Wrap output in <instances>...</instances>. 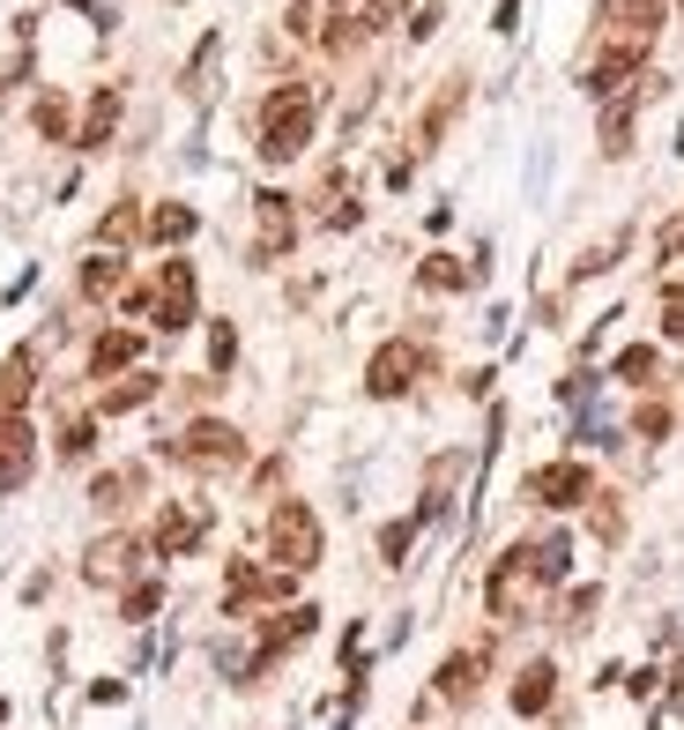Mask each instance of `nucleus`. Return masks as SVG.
I'll return each instance as SVG.
<instances>
[{
  "mask_svg": "<svg viewBox=\"0 0 684 730\" xmlns=\"http://www.w3.org/2000/svg\"><path fill=\"white\" fill-rule=\"evenodd\" d=\"M149 321L171 328V336L194 321V261H164V269H157V291H149Z\"/></svg>",
  "mask_w": 684,
  "mask_h": 730,
  "instance_id": "423d86ee",
  "label": "nucleus"
},
{
  "mask_svg": "<svg viewBox=\"0 0 684 730\" xmlns=\"http://www.w3.org/2000/svg\"><path fill=\"white\" fill-rule=\"evenodd\" d=\"M0 723H8V701H0Z\"/></svg>",
  "mask_w": 684,
  "mask_h": 730,
  "instance_id": "58836bf2",
  "label": "nucleus"
},
{
  "mask_svg": "<svg viewBox=\"0 0 684 730\" xmlns=\"http://www.w3.org/2000/svg\"><path fill=\"white\" fill-rule=\"evenodd\" d=\"M543 597V574H536V544H513L499 567H491V581H484V604H491V619H529V604Z\"/></svg>",
  "mask_w": 684,
  "mask_h": 730,
  "instance_id": "f03ea898",
  "label": "nucleus"
},
{
  "mask_svg": "<svg viewBox=\"0 0 684 730\" xmlns=\"http://www.w3.org/2000/svg\"><path fill=\"white\" fill-rule=\"evenodd\" d=\"M565 567H573V544H565V537H543V544H536V574H543V589H559Z\"/></svg>",
  "mask_w": 684,
  "mask_h": 730,
  "instance_id": "b1692460",
  "label": "nucleus"
},
{
  "mask_svg": "<svg viewBox=\"0 0 684 730\" xmlns=\"http://www.w3.org/2000/svg\"><path fill=\"white\" fill-rule=\"evenodd\" d=\"M30 388H38V343L8 351V366H0V418H23Z\"/></svg>",
  "mask_w": 684,
  "mask_h": 730,
  "instance_id": "f8f14e48",
  "label": "nucleus"
},
{
  "mask_svg": "<svg viewBox=\"0 0 684 730\" xmlns=\"http://www.w3.org/2000/svg\"><path fill=\"white\" fill-rule=\"evenodd\" d=\"M134 559H142V544H134V537H98V544L82 552V581H98V589H120V581L134 574Z\"/></svg>",
  "mask_w": 684,
  "mask_h": 730,
  "instance_id": "9d476101",
  "label": "nucleus"
},
{
  "mask_svg": "<svg viewBox=\"0 0 684 730\" xmlns=\"http://www.w3.org/2000/svg\"><path fill=\"white\" fill-rule=\"evenodd\" d=\"M269 559L283 567V574H305V567H320V514L305 500H283L269 514Z\"/></svg>",
  "mask_w": 684,
  "mask_h": 730,
  "instance_id": "7ed1b4c3",
  "label": "nucleus"
},
{
  "mask_svg": "<svg viewBox=\"0 0 684 730\" xmlns=\"http://www.w3.org/2000/svg\"><path fill=\"white\" fill-rule=\"evenodd\" d=\"M194 224H201V217H194L187 202H164L157 217H149V239H164V247H179V239H194Z\"/></svg>",
  "mask_w": 684,
  "mask_h": 730,
  "instance_id": "4be33fe9",
  "label": "nucleus"
},
{
  "mask_svg": "<svg viewBox=\"0 0 684 730\" xmlns=\"http://www.w3.org/2000/svg\"><path fill=\"white\" fill-rule=\"evenodd\" d=\"M134 231H142V209H134V202H120V209H112V217L98 224V239H104V247H127Z\"/></svg>",
  "mask_w": 684,
  "mask_h": 730,
  "instance_id": "a878e982",
  "label": "nucleus"
},
{
  "mask_svg": "<svg viewBox=\"0 0 684 730\" xmlns=\"http://www.w3.org/2000/svg\"><path fill=\"white\" fill-rule=\"evenodd\" d=\"M595 500H603V492H595ZM617 529H625V514L603 500V507H595V537H611V544H617Z\"/></svg>",
  "mask_w": 684,
  "mask_h": 730,
  "instance_id": "72a5a7b5",
  "label": "nucleus"
},
{
  "mask_svg": "<svg viewBox=\"0 0 684 730\" xmlns=\"http://www.w3.org/2000/svg\"><path fill=\"white\" fill-rule=\"evenodd\" d=\"M157 604H164V589H157V581H134V589L120 597V619H149Z\"/></svg>",
  "mask_w": 684,
  "mask_h": 730,
  "instance_id": "bb28decb",
  "label": "nucleus"
},
{
  "mask_svg": "<svg viewBox=\"0 0 684 730\" xmlns=\"http://www.w3.org/2000/svg\"><path fill=\"white\" fill-rule=\"evenodd\" d=\"M662 336H670V343H684V283H670V291H662Z\"/></svg>",
  "mask_w": 684,
  "mask_h": 730,
  "instance_id": "c756f323",
  "label": "nucleus"
},
{
  "mask_svg": "<svg viewBox=\"0 0 684 730\" xmlns=\"http://www.w3.org/2000/svg\"><path fill=\"white\" fill-rule=\"evenodd\" d=\"M410 537H416V522H388V529H380V559H388V567H402Z\"/></svg>",
  "mask_w": 684,
  "mask_h": 730,
  "instance_id": "7c9ffc66",
  "label": "nucleus"
},
{
  "mask_svg": "<svg viewBox=\"0 0 684 730\" xmlns=\"http://www.w3.org/2000/svg\"><path fill=\"white\" fill-rule=\"evenodd\" d=\"M313 627H320V611H313V604L283 611V619H275V627L261 633V656H253V679H261V671H269V663H275V656H283V649H298V641H305V633H313Z\"/></svg>",
  "mask_w": 684,
  "mask_h": 730,
  "instance_id": "ddd939ff",
  "label": "nucleus"
},
{
  "mask_svg": "<svg viewBox=\"0 0 684 730\" xmlns=\"http://www.w3.org/2000/svg\"><path fill=\"white\" fill-rule=\"evenodd\" d=\"M201 537H209V507H164V514H157V529H149V544H157L164 559L194 552Z\"/></svg>",
  "mask_w": 684,
  "mask_h": 730,
  "instance_id": "9b49d317",
  "label": "nucleus"
},
{
  "mask_svg": "<svg viewBox=\"0 0 684 730\" xmlns=\"http://www.w3.org/2000/svg\"><path fill=\"white\" fill-rule=\"evenodd\" d=\"M90 448H98V426H90V418H68V426H60V462H82Z\"/></svg>",
  "mask_w": 684,
  "mask_h": 730,
  "instance_id": "393cba45",
  "label": "nucleus"
},
{
  "mask_svg": "<svg viewBox=\"0 0 684 730\" xmlns=\"http://www.w3.org/2000/svg\"><path fill=\"white\" fill-rule=\"evenodd\" d=\"M551 693H559V671H551V663H529V671L513 679V708H521V716H543Z\"/></svg>",
  "mask_w": 684,
  "mask_h": 730,
  "instance_id": "f3484780",
  "label": "nucleus"
},
{
  "mask_svg": "<svg viewBox=\"0 0 684 730\" xmlns=\"http://www.w3.org/2000/svg\"><path fill=\"white\" fill-rule=\"evenodd\" d=\"M662 247H670V253H684V217H677L670 231H662Z\"/></svg>",
  "mask_w": 684,
  "mask_h": 730,
  "instance_id": "e433bc0d",
  "label": "nucleus"
},
{
  "mask_svg": "<svg viewBox=\"0 0 684 730\" xmlns=\"http://www.w3.org/2000/svg\"><path fill=\"white\" fill-rule=\"evenodd\" d=\"M476 679H484V656H446V671H440V693L446 701H469V693H476Z\"/></svg>",
  "mask_w": 684,
  "mask_h": 730,
  "instance_id": "aec40b11",
  "label": "nucleus"
},
{
  "mask_svg": "<svg viewBox=\"0 0 684 730\" xmlns=\"http://www.w3.org/2000/svg\"><path fill=\"white\" fill-rule=\"evenodd\" d=\"M454 104H462V82H446L440 98H432V112H424V127H416V150H432V142H440V127L454 120Z\"/></svg>",
  "mask_w": 684,
  "mask_h": 730,
  "instance_id": "5701e85b",
  "label": "nucleus"
},
{
  "mask_svg": "<svg viewBox=\"0 0 684 730\" xmlns=\"http://www.w3.org/2000/svg\"><path fill=\"white\" fill-rule=\"evenodd\" d=\"M164 454H179L187 470H239L245 440H239V426H223V418H194L187 432H171V440H164Z\"/></svg>",
  "mask_w": 684,
  "mask_h": 730,
  "instance_id": "20e7f679",
  "label": "nucleus"
},
{
  "mask_svg": "<svg viewBox=\"0 0 684 730\" xmlns=\"http://www.w3.org/2000/svg\"><path fill=\"white\" fill-rule=\"evenodd\" d=\"M365 38V16H335V30H328V52H350Z\"/></svg>",
  "mask_w": 684,
  "mask_h": 730,
  "instance_id": "2f4dec72",
  "label": "nucleus"
},
{
  "mask_svg": "<svg viewBox=\"0 0 684 730\" xmlns=\"http://www.w3.org/2000/svg\"><path fill=\"white\" fill-rule=\"evenodd\" d=\"M677 8H684V0H677Z\"/></svg>",
  "mask_w": 684,
  "mask_h": 730,
  "instance_id": "ea45409f",
  "label": "nucleus"
},
{
  "mask_svg": "<svg viewBox=\"0 0 684 730\" xmlns=\"http://www.w3.org/2000/svg\"><path fill=\"white\" fill-rule=\"evenodd\" d=\"M305 142H313V90H305V82H283V90L261 104V157H269V164H291Z\"/></svg>",
  "mask_w": 684,
  "mask_h": 730,
  "instance_id": "f257e3e1",
  "label": "nucleus"
},
{
  "mask_svg": "<svg viewBox=\"0 0 684 730\" xmlns=\"http://www.w3.org/2000/svg\"><path fill=\"white\" fill-rule=\"evenodd\" d=\"M134 358H142V336H134V328H112V336H98V351H90V373L112 380V373H127Z\"/></svg>",
  "mask_w": 684,
  "mask_h": 730,
  "instance_id": "4468645a",
  "label": "nucleus"
},
{
  "mask_svg": "<svg viewBox=\"0 0 684 730\" xmlns=\"http://www.w3.org/2000/svg\"><path fill=\"white\" fill-rule=\"evenodd\" d=\"M476 277H484V261H454V253H432V261L416 269L424 291H462V283H476Z\"/></svg>",
  "mask_w": 684,
  "mask_h": 730,
  "instance_id": "dca6fc26",
  "label": "nucleus"
},
{
  "mask_svg": "<svg viewBox=\"0 0 684 730\" xmlns=\"http://www.w3.org/2000/svg\"><path fill=\"white\" fill-rule=\"evenodd\" d=\"M587 619H595V589H573L565 597V627H587Z\"/></svg>",
  "mask_w": 684,
  "mask_h": 730,
  "instance_id": "473e14b6",
  "label": "nucleus"
},
{
  "mask_svg": "<svg viewBox=\"0 0 684 730\" xmlns=\"http://www.w3.org/2000/svg\"><path fill=\"white\" fill-rule=\"evenodd\" d=\"M335 8H342V16H365V8H372V0H335Z\"/></svg>",
  "mask_w": 684,
  "mask_h": 730,
  "instance_id": "4c0bfd02",
  "label": "nucleus"
},
{
  "mask_svg": "<svg viewBox=\"0 0 684 730\" xmlns=\"http://www.w3.org/2000/svg\"><path fill=\"white\" fill-rule=\"evenodd\" d=\"M253 217H261V231H253V261H275V253H291V239H298L291 194H253Z\"/></svg>",
  "mask_w": 684,
  "mask_h": 730,
  "instance_id": "0eeeda50",
  "label": "nucleus"
},
{
  "mask_svg": "<svg viewBox=\"0 0 684 730\" xmlns=\"http://www.w3.org/2000/svg\"><path fill=\"white\" fill-rule=\"evenodd\" d=\"M38 127H46V134H68V104L46 98V104H38Z\"/></svg>",
  "mask_w": 684,
  "mask_h": 730,
  "instance_id": "f704fd0d",
  "label": "nucleus"
},
{
  "mask_svg": "<svg viewBox=\"0 0 684 730\" xmlns=\"http://www.w3.org/2000/svg\"><path fill=\"white\" fill-rule=\"evenodd\" d=\"M617 380H655V351H647V343H633V351H617Z\"/></svg>",
  "mask_w": 684,
  "mask_h": 730,
  "instance_id": "cd10ccee",
  "label": "nucleus"
},
{
  "mask_svg": "<svg viewBox=\"0 0 684 730\" xmlns=\"http://www.w3.org/2000/svg\"><path fill=\"white\" fill-rule=\"evenodd\" d=\"M112 127H120V90L104 82L98 98H90V112H82V134H74V142H82V150H104V142H112Z\"/></svg>",
  "mask_w": 684,
  "mask_h": 730,
  "instance_id": "2eb2a0df",
  "label": "nucleus"
},
{
  "mask_svg": "<svg viewBox=\"0 0 684 730\" xmlns=\"http://www.w3.org/2000/svg\"><path fill=\"white\" fill-rule=\"evenodd\" d=\"M231 358H239V336H231V321H217V328H209V366L231 373Z\"/></svg>",
  "mask_w": 684,
  "mask_h": 730,
  "instance_id": "c85d7f7f",
  "label": "nucleus"
},
{
  "mask_svg": "<svg viewBox=\"0 0 684 730\" xmlns=\"http://www.w3.org/2000/svg\"><path fill=\"white\" fill-rule=\"evenodd\" d=\"M662 432H670V410L647 403V410H640V440H662Z\"/></svg>",
  "mask_w": 684,
  "mask_h": 730,
  "instance_id": "c9c22d12",
  "label": "nucleus"
},
{
  "mask_svg": "<svg viewBox=\"0 0 684 730\" xmlns=\"http://www.w3.org/2000/svg\"><path fill=\"white\" fill-rule=\"evenodd\" d=\"M157 388H164V380H157V373H127L120 380V388H104V418H120V410H142V403H157Z\"/></svg>",
  "mask_w": 684,
  "mask_h": 730,
  "instance_id": "a211bd4d",
  "label": "nucleus"
},
{
  "mask_svg": "<svg viewBox=\"0 0 684 730\" xmlns=\"http://www.w3.org/2000/svg\"><path fill=\"white\" fill-rule=\"evenodd\" d=\"M416 373H424V343H410V336H394V343H380L365 366V388L372 396H410Z\"/></svg>",
  "mask_w": 684,
  "mask_h": 730,
  "instance_id": "39448f33",
  "label": "nucleus"
},
{
  "mask_svg": "<svg viewBox=\"0 0 684 730\" xmlns=\"http://www.w3.org/2000/svg\"><path fill=\"white\" fill-rule=\"evenodd\" d=\"M127 283V261H112V253H98L90 269H82V299H120Z\"/></svg>",
  "mask_w": 684,
  "mask_h": 730,
  "instance_id": "412c9836",
  "label": "nucleus"
},
{
  "mask_svg": "<svg viewBox=\"0 0 684 730\" xmlns=\"http://www.w3.org/2000/svg\"><path fill=\"white\" fill-rule=\"evenodd\" d=\"M529 500L536 507H581V500H595V478H587L581 462H543L536 478H529Z\"/></svg>",
  "mask_w": 684,
  "mask_h": 730,
  "instance_id": "6e6552de",
  "label": "nucleus"
},
{
  "mask_svg": "<svg viewBox=\"0 0 684 730\" xmlns=\"http://www.w3.org/2000/svg\"><path fill=\"white\" fill-rule=\"evenodd\" d=\"M38 470V432L23 418H0V492H23Z\"/></svg>",
  "mask_w": 684,
  "mask_h": 730,
  "instance_id": "1a4fd4ad",
  "label": "nucleus"
},
{
  "mask_svg": "<svg viewBox=\"0 0 684 730\" xmlns=\"http://www.w3.org/2000/svg\"><path fill=\"white\" fill-rule=\"evenodd\" d=\"M134 492H142V462H134V470H104V478L90 484V507H104V514H120V507L134 500Z\"/></svg>",
  "mask_w": 684,
  "mask_h": 730,
  "instance_id": "6ab92c4d",
  "label": "nucleus"
}]
</instances>
